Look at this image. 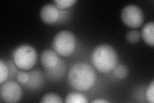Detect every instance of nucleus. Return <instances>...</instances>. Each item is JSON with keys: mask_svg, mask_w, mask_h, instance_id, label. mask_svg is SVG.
<instances>
[{"mask_svg": "<svg viewBox=\"0 0 154 103\" xmlns=\"http://www.w3.org/2000/svg\"><path fill=\"white\" fill-rule=\"evenodd\" d=\"M68 81L74 89L78 91H87L94 85L95 71L88 63L75 64L69 71Z\"/></svg>", "mask_w": 154, "mask_h": 103, "instance_id": "nucleus-1", "label": "nucleus"}, {"mask_svg": "<svg viewBox=\"0 0 154 103\" xmlns=\"http://www.w3.org/2000/svg\"><path fill=\"white\" fill-rule=\"evenodd\" d=\"M91 62L98 71L107 73L117 65L118 55L113 47L103 43L96 46L91 53Z\"/></svg>", "mask_w": 154, "mask_h": 103, "instance_id": "nucleus-2", "label": "nucleus"}, {"mask_svg": "<svg viewBox=\"0 0 154 103\" xmlns=\"http://www.w3.org/2000/svg\"><path fill=\"white\" fill-rule=\"evenodd\" d=\"M76 45V37L69 31H62L58 32L52 42V47L54 51L63 57H68L73 53Z\"/></svg>", "mask_w": 154, "mask_h": 103, "instance_id": "nucleus-3", "label": "nucleus"}, {"mask_svg": "<svg viewBox=\"0 0 154 103\" xmlns=\"http://www.w3.org/2000/svg\"><path fill=\"white\" fill-rule=\"evenodd\" d=\"M37 58V52L33 47L28 45L19 46L13 53V60L19 69L28 70L35 65Z\"/></svg>", "mask_w": 154, "mask_h": 103, "instance_id": "nucleus-4", "label": "nucleus"}, {"mask_svg": "<svg viewBox=\"0 0 154 103\" xmlns=\"http://www.w3.org/2000/svg\"><path fill=\"white\" fill-rule=\"evenodd\" d=\"M121 18L127 27L132 28L140 27L144 21L142 10L136 5H128L125 7L121 12Z\"/></svg>", "mask_w": 154, "mask_h": 103, "instance_id": "nucleus-5", "label": "nucleus"}, {"mask_svg": "<svg viewBox=\"0 0 154 103\" xmlns=\"http://www.w3.org/2000/svg\"><path fill=\"white\" fill-rule=\"evenodd\" d=\"M21 88L16 81H5L1 84L0 96L4 102H17L21 99Z\"/></svg>", "mask_w": 154, "mask_h": 103, "instance_id": "nucleus-6", "label": "nucleus"}, {"mask_svg": "<svg viewBox=\"0 0 154 103\" xmlns=\"http://www.w3.org/2000/svg\"><path fill=\"white\" fill-rule=\"evenodd\" d=\"M40 17L45 23L54 24L59 19L60 11L54 3H48L41 8Z\"/></svg>", "mask_w": 154, "mask_h": 103, "instance_id": "nucleus-7", "label": "nucleus"}, {"mask_svg": "<svg viewBox=\"0 0 154 103\" xmlns=\"http://www.w3.org/2000/svg\"><path fill=\"white\" fill-rule=\"evenodd\" d=\"M41 62L45 68L51 69L58 65L59 63V57L55 51L46 49L41 53Z\"/></svg>", "mask_w": 154, "mask_h": 103, "instance_id": "nucleus-8", "label": "nucleus"}, {"mask_svg": "<svg viewBox=\"0 0 154 103\" xmlns=\"http://www.w3.org/2000/svg\"><path fill=\"white\" fill-rule=\"evenodd\" d=\"M154 23L153 21L144 24L142 28L141 36L144 41L152 47L154 44Z\"/></svg>", "mask_w": 154, "mask_h": 103, "instance_id": "nucleus-9", "label": "nucleus"}, {"mask_svg": "<svg viewBox=\"0 0 154 103\" xmlns=\"http://www.w3.org/2000/svg\"><path fill=\"white\" fill-rule=\"evenodd\" d=\"M66 103H88V100L84 95L79 92H71L65 97Z\"/></svg>", "mask_w": 154, "mask_h": 103, "instance_id": "nucleus-10", "label": "nucleus"}, {"mask_svg": "<svg viewBox=\"0 0 154 103\" xmlns=\"http://www.w3.org/2000/svg\"><path fill=\"white\" fill-rule=\"evenodd\" d=\"M42 103H62V98L55 93H48L45 94L40 101Z\"/></svg>", "mask_w": 154, "mask_h": 103, "instance_id": "nucleus-11", "label": "nucleus"}, {"mask_svg": "<svg viewBox=\"0 0 154 103\" xmlns=\"http://www.w3.org/2000/svg\"><path fill=\"white\" fill-rule=\"evenodd\" d=\"M113 73L118 79H124L128 74L127 68L123 64L116 65L113 69Z\"/></svg>", "mask_w": 154, "mask_h": 103, "instance_id": "nucleus-12", "label": "nucleus"}, {"mask_svg": "<svg viewBox=\"0 0 154 103\" xmlns=\"http://www.w3.org/2000/svg\"><path fill=\"white\" fill-rule=\"evenodd\" d=\"M8 76V68L6 63L2 60H0V84L6 81Z\"/></svg>", "mask_w": 154, "mask_h": 103, "instance_id": "nucleus-13", "label": "nucleus"}, {"mask_svg": "<svg viewBox=\"0 0 154 103\" xmlns=\"http://www.w3.org/2000/svg\"><path fill=\"white\" fill-rule=\"evenodd\" d=\"M76 2L75 0H56L54 2V4L59 9H66L73 5Z\"/></svg>", "mask_w": 154, "mask_h": 103, "instance_id": "nucleus-14", "label": "nucleus"}, {"mask_svg": "<svg viewBox=\"0 0 154 103\" xmlns=\"http://www.w3.org/2000/svg\"><path fill=\"white\" fill-rule=\"evenodd\" d=\"M126 38L131 43H137L140 40V33L137 31H130L127 34Z\"/></svg>", "mask_w": 154, "mask_h": 103, "instance_id": "nucleus-15", "label": "nucleus"}, {"mask_svg": "<svg viewBox=\"0 0 154 103\" xmlns=\"http://www.w3.org/2000/svg\"><path fill=\"white\" fill-rule=\"evenodd\" d=\"M154 81H152L150 85L148 87L146 92V97L148 102L153 103L154 102Z\"/></svg>", "mask_w": 154, "mask_h": 103, "instance_id": "nucleus-16", "label": "nucleus"}, {"mask_svg": "<svg viewBox=\"0 0 154 103\" xmlns=\"http://www.w3.org/2000/svg\"><path fill=\"white\" fill-rule=\"evenodd\" d=\"M30 75L29 73L24 72H19L17 75V81L22 85H26L30 81Z\"/></svg>", "mask_w": 154, "mask_h": 103, "instance_id": "nucleus-17", "label": "nucleus"}, {"mask_svg": "<svg viewBox=\"0 0 154 103\" xmlns=\"http://www.w3.org/2000/svg\"><path fill=\"white\" fill-rule=\"evenodd\" d=\"M91 102H93V103H107L109 102L107 101H105L104 99H95L94 101H91Z\"/></svg>", "mask_w": 154, "mask_h": 103, "instance_id": "nucleus-18", "label": "nucleus"}]
</instances>
